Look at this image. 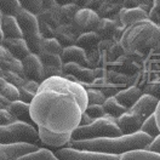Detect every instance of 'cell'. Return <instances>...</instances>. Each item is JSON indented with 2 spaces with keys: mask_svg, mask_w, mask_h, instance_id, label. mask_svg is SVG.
Masks as SVG:
<instances>
[{
  "mask_svg": "<svg viewBox=\"0 0 160 160\" xmlns=\"http://www.w3.org/2000/svg\"><path fill=\"white\" fill-rule=\"evenodd\" d=\"M86 88L64 77L45 79L30 103L32 119L38 128L72 133L80 125L88 107Z\"/></svg>",
  "mask_w": 160,
  "mask_h": 160,
  "instance_id": "obj_1",
  "label": "cell"
},
{
  "mask_svg": "<svg viewBox=\"0 0 160 160\" xmlns=\"http://www.w3.org/2000/svg\"><path fill=\"white\" fill-rule=\"evenodd\" d=\"M152 141H153L152 137L140 131L133 135H121L118 137H104V138L86 141H70L68 147L75 148V149L91 150V152L120 157L128 152L146 149Z\"/></svg>",
  "mask_w": 160,
  "mask_h": 160,
  "instance_id": "obj_2",
  "label": "cell"
},
{
  "mask_svg": "<svg viewBox=\"0 0 160 160\" xmlns=\"http://www.w3.org/2000/svg\"><path fill=\"white\" fill-rule=\"evenodd\" d=\"M120 44L126 53L146 57L160 48V26L152 20H143L126 27Z\"/></svg>",
  "mask_w": 160,
  "mask_h": 160,
  "instance_id": "obj_3",
  "label": "cell"
},
{
  "mask_svg": "<svg viewBox=\"0 0 160 160\" xmlns=\"http://www.w3.org/2000/svg\"><path fill=\"white\" fill-rule=\"evenodd\" d=\"M121 130L119 129L117 119L112 117H103L95 119L89 125L78 126L72 132V141H86L104 138V137H118L121 136Z\"/></svg>",
  "mask_w": 160,
  "mask_h": 160,
  "instance_id": "obj_4",
  "label": "cell"
},
{
  "mask_svg": "<svg viewBox=\"0 0 160 160\" xmlns=\"http://www.w3.org/2000/svg\"><path fill=\"white\" fill-rule=\"evenodd\" d=\"M40 141L38 128L23 121H15L10 125L0 126V144H38Z\"/></svg>",
  "mask_w": 160,
  "mask_h": 160,
  "instance_id": "obj_5",
  "label": "cell"
},
{
  "mask_svg": "<svg viewBox=\"0 0 160 160\" xmlns=\"http://www.w3.org/2000/svg\"><path fill=\"white\" fill-rule=\"evenodd\" d=\"M17 22L20 24L23 39L28 44V48L32 53L38 55L41 50V42H42V35L40 34L39 30V22L37 15L32 13L29 11L22 10L16 16Z\"/></svg>",
  "mask_w": 160,
  "mask_h": 160,
  "instance_id": "obj_6",
  "label": "cell"
},
{
  "mask_svg": "<svg viewBox=\"0 0 160 160\" xmlns=\"http://www.w3.org/2000/svg\"><path fill=\"white\" fill-rule=\"evenodd\" d=\"M56 157L60 160H119L118 155H110L104 153H97L91 150L75 149L70 147L60 148L56 153Z\"/></svg>",
  "mask_w": 160,
  "mask_h": 160,
  "instance_id": "obj_7",
  "label": "cell"
},
{
  "mask_svg": "<svg viewBox=\"0 0 160 160\" xmlns=\"http://www.w3.org/2000/svg\"><path fill=\"white\" fill-rule=\"evenodd\" d=\"M101 17L96 11L90 9H80L78 13L75 15V18L73 21V24L80 33H88V32H95Z\"/></svg>",
  "mask_w": 160,
  "mask_h": 160,
  "instance_id": "obj_8",
  "label": "cell"
},
{
  "mask_svg": "<svg viewBox=\"0 0 160 160\" xmlns=\"http://www.w3.org/2000/svg\"><path fill=\"white\" fill-rule=\"evenodd\" d=\"M23 67V74L27 80H34L38 82H42L45 80V73H44V64L38 55L30 53L24 60L22 61Z\"/></svg>",
  "mask_w": 160,
  "mask_h": 160,
  "instance_id": "obj_9",
  "label": "cell"
},
{
  "mask_svg": "<svg viewBox=\"0 0 160 160\" xmlns=\"http://www.w3.org/2000/svg\"><path fill=\"white\" fill-rule=\"evenodd\" d=\"M158 103H159L158 97L149 95V93H143L142 97L136 102V104L129 110L135 113L136 115H138L143 121H146L149 117H152L155 113Z\"/></svg>",
  "mask_w": 160,
  "mask_h": 160,
  "instance_id": "obj_10",
  "label": "cell"
},
{
  "mask_svg": "<svg viewBox=\"0 0 160 160\" xmlns=\"http://www.w3.org/2000/svg\"><path fill=\"white\" fill-rule=\"evenodd\" d=\"M64 74L74 77L82 85L84 84L91 85L96 79L95 69H92L90 67H82L78 63H73V62L63 64V75Z\"/></svg>",
  "mask_w": 160,
  "mask_h": 160,
  "instance_id": "obj_11",
  "label": "cell"
},
{
  "mask_svg": "<svg viewBox=\"0 0 160 160\" xmlns=\"http://www.w3.org/2000/svg\"><path fill=\"white\" fill-rule=\"evenodd\" d=\"M37 149H39L38 146L28 143L0 144V160H18L21 157Z\"/></svg>",
  "mask_w": 160,
  "mask_h": 160,
  "instance_id": "obj_12",
  "label": "cell"
},
{
  "mask_svg": "<svg viewBox=\"0 0 160 160\" xmlns=\"http://www.w3.org/2000/svg\"><path fill=\"white\" fill-rule=\"evenodd\" d=\"M38 132H39L40 142L48 147H55V148L66 147L72 141V133L53 132L45 128H38Z\"/></svg>",
  "mask_w": 160,
  "mask_h": 160,
  "instance_id": "obj_13",
  "label": "cell"
},
{
  "mask_svg": "<svg viewBox=\"0 0 160 160\" xmlns=\"http://www.w3.org/2000/svg\"><path fill=\"white\" fill-rule=\"evenodd\" d=\"M143 122L144 121L131 110H128L125 114H122L120 118L117 119V124L122 135H133L140 132Z\"/></svg>",
  "mask_w": 160,
  "mask_h": 160,
  "instance_id": "obj_14",
  "label": "cell"
},
{
  "mask_svg": "<svg viewBox=\"0 0 160 160\" xmlns=\"http://www.w3.org/2000/svg\"><path fill=\"white\" fill-rule=\"evenodd\" d=\"M81 35L79 30L74 27L73 23L70 24H61L55 29V38L60 41V44L64 48H69L77 45V40Z\"/></svg>",
  "mask_w": 160,
  "mask_h": 160,
  "instance_id": "obj_15",
  "label": "cell"
},
{
  "mask_svg": "<svg viewBox=\"0 0 160 160\" xmlns=\"http://www.w3.org/2000/svg\"><path fill=\"white\" fill-rule=\"evenodd\" d=\"M0 28L4 33L5 39H21L23 38L21 27L15 16L4 15L0 12Z\"/></svg>",
  "mask_w": 160,
  "mask_h": 160,
  "instance_id": "obj_16",
  "label": "cell"
},
{
  "mask_svg": "<svg viewBox=\"0 0 160 160\" xmlns=\"http://www.w3.org/2000/svg\"><path fill=\"white\" fill-rule=\"evenodd\" d=\"M143 93H144V92H143V90H142L141 88L135 86V85H130V86H128V88L120 90L114 97H115L120 104L124 106L126 109H131V108L136 104V102L142 97Z\"/></svg>",
  "mask_w": 160,
  "mask_h": 160,
  "instance_id": "obj_17",
  "label": "cell"
},
{
  "mask_svg": "<svg viewBox=\"0 0 160 160\" xmlns=\"http://www.w3.org/2000/svg\"><path fill=\"white\" fill-rule=\"evenodd\" d=\"M61 57H62L63 63L73 62V63H78L82 67H90V62H89L86 51L79 48L78 45L64 48L62 53H61Z\"/></svg>",
  "mask_w": 160,
  "mask_h": 160,
  "instance_id": "obj_18",
  "label": "cell"
},
{
  "mask_svg": "<svg viewBox=\"0 0 160 160\" xmlns=\"http://www.w3.org/2000/svg\"><path fill=\"white\" fill-rule=\"evenodd\" d=\"M0 68L2 69V72H6V70L8 72H13V73H17L21 77L24 78L22 61L13 57L10 53V51L2 45H0Z\"/></svg>",
  "mask_w": 160,
  "mask_h": 160,
  "instance_id": "obj_19",
  "label": "cell"
},
{
  "mask_svg": "<svg viewBox=\"0 0 160 160\" xmlns=\"http://www.w3.org/2000/svg\"><path fill=\"white\" fill-rule=\"evenodd\" d=\"M6 109L10 112L11 114L13 115V118L18 121H23L27 122L29 125H33L35 128H38L35 125V122L32 119V114H30V104L24 103L22 101H13L11 102L10 104L6 107Z\"/></svg>",
  "mask_w": 160,
  "mask_h": 160,
  "instance_id": "obj_20",
  "label": "cell"
},
{
  "mask_svg": "<svg viewBox=\"0 0 160 160\" xmlns=\"http://www.w3.org/2000/svg\"><path fill=\"white\" fill-rule=\"evenodd\" d=\"M149 18V12L141 8H136V9H122L119 12V16L117 20L125 27H129L131 24L140 22L143 20H148Z\"/></svg>",
  "mask_w": 160,
  "mask_h": 160,
  "instance_id": "obj_21",
  "label": "cell"
},
{
  "mask_svg": "<svg viewBox=\"0 0 160 160\" xmlns=\"http://www.w3.org/2000/svg\"><path fill=\"white\" fill-rule=\"evenodd\" d=\"M2 46H5L8 50L10 51V53L16 57L17 60L23 61L28 55H30L28 44L26 42V40L23 38L21 39H5L2 42Z\"/></svg>",
  "mask_w": 160,
  "mask_h": 160,
  "instance_id": "obj_22",
  "label": "cell"
},
{
  "mask_svg": "<svg viewBox=\"0 0 160 160\" xmlns=\"http://www.w3.org/2000/svg\"><path fill=\"white\" fill-rule=\"evenodd\" d=\"M60 11H61V5L57 4L56 6L53 8H49V9H41L39 13L37 15V17L41 18L42 21H45L46 23H49L52 28H57L62 24L61 22V16H60Z\"/></svg>",
  "mask_w": 160,
  "mask_h": 160,
  "instance_id": "obj_23",
  "label": "cell"
},
{
  "mask_svg": "<svg viewBox=\"0 0 160 160\" xmlns=\"http://www.w3.org/2000/svg\"><path fill=\"white\" fill-rule=\"evenodd\" d=\"M101 37L96 32H88V33H82L77 40V45L84 49L86 51V53H89L91 51H93L100 44Z\"/></svg>",
  "mask_w": 160,
  "mask_h": 160,
  "instance_id": "obj_24",
  "label": "cell"
},
{
  "mask_svg": "<svg viewBox=\"0 0 160 160\" xmlns=\"http://www.w3.org/2000/svg\"><path fill=\"white\" fill-rule=\"evenodd\" d=\"M102 106H103V108H104L106 115L112 117V118H114V119L120 118L122 114H125V113L129 110V109H126L124 106H121L114 96L107 97V100L104 101V103H103Z\"/></svg>",
  "mask_w": 160,
  "mask_h": 160,
  "instance_id": "obj_25",
  "label": "cell"
},
{
  "mask_svg": "<svg viewBox=\"0 0 160 160\" xmlns=\"http://www.w3.org/2000/svg\"><path fill=\"white\" fill-rule=\"evenodd\" d=\"M119 160H160V155L147 149H137L120 155Z\"/></svg>",
  "mask_w": 160,
  "mask_h": 160,
  "instance_id": "obj_26",
  "label": "cell"
},
{
  "mask_svg": "<svg viewBox=\"0 0 160 160\" xmlns=\"http://www.w3.org/2000/svg\"><path fill=\"white\" fill-rule=\"evenodd\" d=\"M0 95L5 97L6 100L11 101H18L20 95H18V88L13 86L8 80H5L2 77H0Z\"/></svg>",
  "mask_w": 160,
  "mask_h": 160,
  "instance_id": "obj_27",
  "label": "cell"
},
{
  "mask_svg": "<svg viewBox=\"0 0 160 160\" xmlns=\"http://www.w3.org/2000/svg\"><path fill=\"white\" fill-rule=\"evenodd\" d=\"M124 8L118 6V5H114V4H110L108 1H103V4L101 5V8L96 11L98 13L101 18H112V20H117L118 16H119V12L122 10Z\"/></svg>",
  "mask_w": 160,
  "mask_h": 160,
  "instance_id": "obj_28",
  "label": "cell"
},
{
  "mask_svg": "<svg viewBox=\"0 0 160 160\" xmlns=\"http://www.w3.org/2000/svg\"><path fill=\"white\" fill-rule=\"evenodd\" d=\"M18 160H60L56 154L46 148H39V149L30 152L28 154L21 157Z\"/></svg>",
  "mask_w": 160,
  "mask_h": 160,
  "instance_id": "obj_29",
  "label": "cell"
},
{
  "mask_svg": "<svg viewBox=\"0 0 160 160\" xmlns=\"http://www.w3.org/2000/svg\"><path fill=\"white\" fill-rule=\"evenodd\" d=\"M39 58L41 60L44 66H50V67H56V68H60L63 69V61L61 55H55V53H51L48 51L40 50V52L38 53Z\"/></svg>",
  "mask_w": 160,
  "mask_h": 160,
  "instance_id": "obj_30",
  "label": "cell"
},
{
  "mask_svg": "<svg viewBox=\"0 0 160 160\" xmlns=\"http://www.w3.org/2000/svg\"><path fill=\"white\" fill-rule=\"evenodd\" d=\"M80 8L75 4H67V5H62L60 11L61 22L62 24H70L73 23V21L75 18V15L78 13Z\"/></svg>",
  "mask_w": 160,
  "mask_h": 160,
  "instance_id": "obj_31",
  "label": "cell"
},
{
  "mask_svg": "<svg viewBox=\"0 0 160 160\" xmlns=\"http://www.w3.org/2000/svg\"><path fill=\"white\" fill-rule=\"evenodd\" d=\"M22 10L18 0H0V12L9 16H17V13Z\"/></svg>",
  "mask_w": 160,
  "mask_h": 160,
  "instance_id": "obj_32",
  "label": "cell"
},
{
  "mask_svg": "<svg viewBox=\"0 0 160 160\" xmlns=\"http://www.w3.org/2000/svg\"><path fill=\"white\" fill-rule=\"evenodd\" d=\"M141 131L144 132L146 135H148L152 138H155L157 136H159L160 129L159 126H158V122H157V119H155V115L154 114L143 122V125L141 128Z\"/></svg>",
  "mask_w": 160,
  "mask_h": 160,
  "instance_id": "obj_33",
  "label": "cell"
},
{
  "mask_svg": "<svg viewBox=\"0 0 160 160\" xmlns=\"http://www.w3.org/2000/svg\"><path fill=\"white\" fill-rule=\"evenodd\" d=\"M41 50L55 53V55H61L63 51V46L61 45L60 41L56 38H46V39H42Z\"/></svg>",
  "mask_w": 160,
  "mask_h": 160,
  "instance_id": "obj_34",
  "label": "cell"
},
{
  "mask_svg": "<svg viewBox=\"0 0 160 160\" xmlns=\"http://www.w3.org/2000/svg\"><path fill=\"white\" fill-rule=\"evenodd\" d=\"M86 93H88V102L89 104H103L104 101L107 100V96L98 89H86Z\"/></svg>",
  "mask_w": 160,
  "mask_h": 160,
  "instance_id": "obj_35",
  "label": "cell"
},
{
  "mask_svg": "<svg viewBox=\"0 0 160 160\" xmlns=\"http://www.w3.org/2000/svg\"><path fill=\"white\" fill-rule=\"evenodd\" d=\"M22 6V9L29 11L34 15H38L41 11L42 6V0H18Z\"/></svg>",
  "mask_w": 160,
  "mask_h": 160,
  "instance_id": "obj_36",
  "label": "cell"
},
{
  "mask_svg": "<svg viewBox=\"0 0 160 160\" xmlns=\"http://www.w3.org/2000/svg\"><path fill=\"white\" fill-rule=\"evenodd\" d=\"M85 113L93 120L106 117V112H104V108L102 104H88Z\"/></svg>",
  "mask_w": 160,
  "mask_h": 160,
  "instance_id": "obj_37",
  "label": "cell"
},
{
  "mask_svg": "<svg viewBox=\"0 0 160 160\" xmlns=\"http://www.w3.org/2000/svg\"><path fill=\"white\" fill-rule=\"evenodd\" d=\"M2 78L5 80H8L10 84H12V85L16 86V88L23 86L24 82H26V79H24L23 77H21L20 74L13 73V72H8V70L2 73Z\"/></svg>",
  "mask_w": 160,
  "mask_h": 160,
  "instance_id": "obj_38",
  "label": "cell"
},
{
  "mask_svg": "<svg viewBox=\"0 0 160 160\" xmlns=\"http://www.w3.org/2000/svg\"><path fill=\"white\" fill-rule=\"evenodd\" d=\"M38 22H39V30L40 34L42 35L44 39L46 38H55V28H52L49 23H46L45 21L38 17Z\"/></svg>",
  "mask_w": 160,
  "mask_h": 160,
  "instance_id": "obj_39",
  "label": "cell"
},
{
  "mask_svg": "<svg viewBox=\"0 0 160 160\" xmlns=\"http://www.w3.org/2000/svg\"><path fill=\"white\" fill-rule=\"evenodd\" d=\"M15 121H17V120L13 118V115L6 108H1L0 109V126L10 125Z\"/></svg>",
  "mask_w": 160,
  "mask_h": 160,
  "instance_id": "obj_40",
  "label": "cell"
},
{
  "mask_svg": "<svg viewBox=\"0 0 160 160\" xmlns=\"http://www.w3.org/2000/svg\"><path fill=\"white\" fill-rule=\"evenodd\" d=\"M149 20L155 23H160V0H153L152 9L149 10Z\"/></svg>",
  "mask_w": 160,
  "mask_h": 160,
  "instance_id": "obj_41",
  "label": "cell"
},
{
  "mask_svg": "<svg viewBox=\"0 0 160 160\" xmlns=\"http://www.w3.org/2000/svg\"><path fill=\"white\" fill-rule=\"evenodd\" d=\"M18 95H20V101L24 102V103H28V104H30L35 97V95L33 92H30L29 90H27L23 86L18 88Z\"/></svg>",
  "mask_w": 160,
  "mask_h": 160,
  "instance_id": "obj_42",
  "label": "cell"
},
{
  "mask_svg": "<svg viewBox=\"0 0 160 160\" xmlns=\"http://www.w3.org/2000/svg\"><path fill=\"white\" fill-rule=\"evenodd\" d=\"M44 73H45V79L53 78V77H63V69L50 67V66H44Z\"/></svg>",
  "mask_w": 160,
  "mask_h": 160,
  "instance_id": "obj_43",
  "label": "cell"
},
{
  "mask_svg": "<svg viewBox=\"0 0 160 160\" xmlns=\"http://www.w3.org/2000/svg\"><path fill=\"white\" fill-rule=\"evenodd\" d=\"M146 149L149 150V152H153V153H157V154L160 155V135L157 136L155 138H153V141L148 144V147Z\"/></svg>",
  "mask_w": 160,
  "mask_h": 160,
  "instance_id": "obj_44",
  "label": "cell"
},
{
  "mask_svg": "<svg viewBox=\"0 0 160 160\" xmlns=\"http://www.w3.org/2000/svg\"><path fill=\"white\" fill-rule=\"evenodd\" d=\"M39 86H40V82L38 81H34V80H26L23 88H26L27 90H29L30 92H33L34 95H37V92L39 90Z\"/></svg>",
  "mask_w": 160,
  "mask_h": 160,
  "instance_id": "obj_45",
  "label": "cell"
},
{
  "mask_svg": "<svg viewBox=\"0 0 160 160\" xmlns=\"http://www.w3.org/2000/svg\"><path fill=\"white\" fill-rule=\"evenodd\" d=\"M103 1L104 0H88L82 9H90V10L97 11L101 8V5L103 4Z\"/></svg>",
  "mask_w": 160,
  "mask_h": 160,
  "instance_id": "obj_46",
  "label": "cell"
},
{
  "mask_svg": "<svg viewBox=\"0 0 160 160\" xmlns=\"http://www.w3.org/2000/svg\"><path fill=\"white\" fill-rule=\"evenodd\" d=\"M140 8V0H124V9Z\"/></svg>",
  "mask_w": 160,
  "mask_h": 160,
  "instance_id": "obj_47",
  "label": "cell"
},
{
  "mask_svg": "<svg viewBox=\"0 0 160 160\" xmlns=\"http://www.w3.org/2000/svg\"><path fill=\"white\" fill-rule=\"evenodd\" d=\"M152 5H153V0H140V8L148 12L152 9Z\"/></svg>",
  "mask_w": 160,
  "mask_h": 160,
  "instance_id": "obj_48",
  "label": "cell"
},
{
  "mask_svg": "<svg viewBox=\"0 0 160 160\" xmlns=\"http://www.w3.org/2000/svg\"><path fill=\"white\" fill-rule=\"evenodd\" d=\"M93 121V119H91L90 117L86 114V113H84L82 114V117H81V121H80V125L79 126H84V125H89Z\"/></svg>",
  "mask_w": 160,
  "mask_h": 160,
  "instance_id": "obj_49",
  "label": "cell"
},
{
  "mask_svg": "<svg viewBox=\"0 0 160 160\" xmlns=\"http://www.w3.org/2000/svg\"><path fill=\"white\" fill-rule=\"evenodd\" d=\"M154 115H155L158 126H159V129H160V100H159V103H158V107H157V110H155V113H154Z\"/></svg>",
  "mask_w": 160,
  "mask_h": 160,
  "instance_id": "obj_50",
  "label": "cell"
},
{
  "mask_svg": "<svg viewBox=\"0 0 160 160\" xmlns=\"http://www.w3.org/2000/svg\"><path fill=\"white\" fill-rule=\"evenodd\" d=\"M86 1H88V0H74V4H75V5H78L80 9H82V8L85 6Z\"/></svg>",
  "mask_w": 160,
  "mask_h": 160,
  "instance_id": "obj_51",
  "label": "cell"
},
{
  "mask_svg": "<svg viewBox=\"0 0 160 160\" xmlns=\"http://www.w3.org/2000/svg\"><path fill=\"white\" fill-rule=\"evenodd\" d=\"M61 6L62 5H67V4H74V0H56Z\"/></svg>",
  "mask_w": 160,
  "mask_h": 160,
  "instance_id": "obj_52",
  "label": "cell"
},
{
  "mask_svg": "<svg viewBox=\"0 0 160 160\" xmlns=\"http://www.w3.org/2000/svg\"><path fill=\"white\" fill-rule=\"evenodd\" d=\"M2 73H4V72H2V69L0 68V77H2Z\"/></svg>",
  "mask_w": 160,
  "mask_h": 160,
  "instance_id": "obj_53",
  "label": "cell"
},
{
  "mask_svg": "<svg viewBox=\"0 0 160 160\" xmlns=\"http://www.w3.org/2000/svg\"><path fill=\"white\" fill-rule=\"evenodd\" d=\"M159 26H160V23H159Z\"/></svg>",
  "mask_w": 160,
  "mask_h": 160,
  "instance_id": "obj_54",
  "label": "cell"
}]
</instances>
